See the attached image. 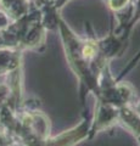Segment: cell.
Wrapping results in <instances>:
<instances>
[{
	"instance_id": "cell-3",
	"label": "cell",
	"mask_w": 140,
	"mask_h": 146,
	"mask_svg": "<svg viewBox=\"0 0 140 146\" xmlns=\"http://www.w3.org/2000/svg\"><path fill=\"white\" fill-rule=\"evenodd\" d=\"M138 111H139V113H140V105H139V106H138Z\"/></svg>"
},
{
	"instance_id": "cell-1",
	"label": "cell",
	"mask_w": 140,
	"mask_h": 146,
	"mask_svg": "<svg viewBox=\"0 0 140 146\" xmlns=\"http://www.w3.org/2000/svg\"><path fill=\"white\" fill-rule=\"evenodd\" d=\"M32 9V0H0V10L12 21L26 16Z\"/></svg>"
},
{
	"instance_id": "cell-2",
	"label": "cell",
	"mask_w": 140,
	"mask_h": 146,
	"mask_svg": "<svg viewBox=\"0 0 140 146\" xmlns=\"http://www.w3.org/2000/svg\"><path fill=\"white\" fill-rule=\"evenodd\" d=\"M130 0H107V5L113 12H119L128 6Z\"/></svg>"
}]
</instances>
